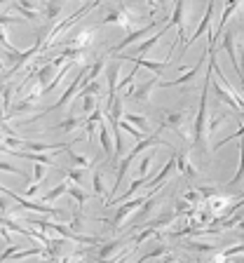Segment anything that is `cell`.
Instances as JSON below:
<instances>
[{"instance_id": "cell-37", "label": "cell", "mask_w": 244, "mask_h": 263, "mask_svg": "<svg viewBox=\"0 0 244 263\" xmlns=\"http://www.w3.org/2000/svg\"><path fill=\"white\" fill-rule=\"evenodd\" d=\"M85 170L87 167H71V170L66 172V179L71 181V183H76V186H80L82 181H85Z\"/></svg>"}, {"instance_id": "cell-9", "label": "cell", "mask_w": 244, "mask_h": 263, "mask_svg": "<svg viewBox=\"0 0 244 263\" xmlns=\"http://www.w3.org/2000/svg\"><path fill=\"white\" fill-rule=\"evenodd\" d=\"M160 85V78H153V80H146L141 82V85H136V87H129L127 89L125 97H132L134 101H139V104H146L148 99H151V92Z\"/></svg>"}, {"instance_id": "cell-13", "label": "cell", "mask_w": 244, "mask_h": 263, "mask_svg": "<svg viewBox=\"0 0 244 263\" xmlns=\"http://www.w3.org/2000/svg\"><path fill=\"white\" fill-rule=\"evenodd\" d=\"M118 73H120L118 61H113V64L106 66V82H108V104H106V108L118 99Z\"/></svg>"}, {"instance_id": "cell-49", "label": "cell", "mask_w": 244, "mask_h": 263, "mask_svg": "<svg viewBox=\"0 0 244 263\" xmlns=\"http://www.w3.org/2000/svg\"><path fill=\"white\" fill-rule=\"evenodd\" d=\"M193 207H195V204H190L185 197H179V200H176V209H174V212H176V214H188Z\"/></svg>"}, {"instance_id": "cell-3", "label": "cell", "mask_w": 244, "mask_h": 263, "mask_svg": "<svg viewBox=\"0 0 244 263\" xmlns=\"http://www.w3.org/2000/svg\"><path fill=\"white\" fill-rule=\"evenodd\" d=\"M3 195H10V200H14L19 207L28 209V212H38V214H47V216H57V219H66V212H61V209L57 207H45V204H38V202H31L28 197H22V195H16V193H12L10 188H3Z\"/></svg>"}, {"instance_id": "cell-30", "label": "cell", "mask_w": 244, "mask_h": 263, "mask_svg": "<svg viewBox=\"0 0 244 263\" xmlns=\"http://www.w3.org/2000/svg\"><path fill=\"white\" fill-rule=\"evenodd\" d=\"M160 38H162V35H160V33H155V35H151V38H148V40H143V43L134 49V54H132V57H146L148 52H151V49L160 43Z\"/></svg>"}, {"instance_id": "cell-33", "label": "cell", "mask_w": 244, "mask_h": 263, "mask_svg": "<svg viewBox=\"0 0 244 263\" xmlns=\"http://www.w3.org/2000/svg\"><path fill=\"white\" fill-rule=\"evenodd\" d=\"M3 226H5L7 230H14V233H22V235H26L28 240H33V230H26V228H22V226L16 223V221H12L7 214H3Z\"/></svg>"}, {"instance_id": "cell-21", "label": "cell", "mask_w": 244, "mask_h": 263, "mask_svg": "<svg viewBox=\"0 0 244 263\" xmlns=\"http://www.w3.org/2000/svg\"><path fill=\"white\" fill-rule=\"evenodd\" d=\"M122 113H125V106H122V99H115L113 104L106 108V118H108L110 122V129H118L120 127V118H122Z\"/></svg>"}, {"instance_id": "cell-5", "label": "cell", "mask_w": 244, "mask_h": 263, "mask_svg": "<svg viewBox=\"0 0 244 263\" xmlns=\"http://www.w3.org/2000/svg\"><path fill=\"white\" fill-rule=\"evenodd\" d=\"M185 120H188V110H167L164 120L160 122V129H174L181 137H188L185 132Z\"/></svg>"}, {"instance_id": "cell-8", "label": "cell", "mask_w": 244, "mask_h": 263, "mask_svg": "<svg viewBox=\"0 0 244 263\" xmlns=\"http://www.w3.org/2000/svg\"><path fill=\"white\" fill-rule=\"evenodd\" d=\"M183 14H185V0H176V7H174V12H172V19L167 22V26H164V28H160V35H164L169 28L179 26V40L185 38V28H183L185 19H183ZM172 49H174V47H172ZM172 49H169V52H172Z\"/></svg>"}, {"instance_id": "cell-36", "label": "cell", "mask_w": 244, "mask_h": 263, "mask_svg": "<svg viewBox=\"0 0 244 263\" xmlns=\"http://www.w3.org/2000/svg\"><path fill=\"white\" fill-rule=\"evenodd\" d=\"M125 120H129L134 127H139V129L143 132V134H151L148 132V118H143V115H134V113H127L125 115Z\"/></svg>"}, {"instance_id": "cell-24", "label": "cell", "mask_w": 244, "mask_h": 263, "mask_svg": "<svg viewBox=\"0 0 244 263\" xmlns=\"http://www.w3.org/2000/svg\"><path fill=\"white\" fill-rule=\"evenodd\" d=\"M162 202V197H155V195H151L146 200V202L141 204V212H139V216H136V221H134V228H141V223H146V219H148V214L155 209V204H160Z\"/></svg>"}, {"instance_id": "cell-10", "label": "cell", "mask_w": 244, "mask_h": 263, "mask_svg": "<svg viewBox=\"0 0 244 263\" xmlns=\"http://www.w3.org/2000/svg\"><path fill=\"white\" fill-rule=\"evenodd\" d=\"M174 170H176V155H172V158L167 160V164H164L162 170H160V174H158V176H153V179L146 183L148 195H155V193H158V186H162L164 181H167L169 176L174 174Z\"/></svg>"}, {"instance_id": "cell-16", "label": "cell", "mask_w": 244, "mask_h": 263, "mask_svg": "<svg viewBox=\"0 0 244 263\" xmlns=\"http://www.w3.org/2000/svg\"><path fill=\"white\" fill-rule=\"evenodd\" d=\"M139 155H141V153H139L136 148H132V151H129V155H125V158L120 160V164H118V174H115V186H113V193L120 188V183H122V179H125V176H127V172H129L132 162H134V160L139 158Z\"/></svg>"}, {"instance_id": "cell-14", "label": "cell", "mask_w": 244, "mask_h": 263, "mask_svg": "<svg viewBox=\"0 0 244 263\" xmlns=\"http://www.w3.org/2000/svg\"><path fill=\"white\" fill-rule=\"evenodd\" d=\"M43 47H45V38H38V40H35V45H33V47H28L26 52H22V57H19V61H16V64L10 68V73H5V78H7V76L12 78L16 71H22V68H24V64H26V61H31L33 57L38 54V52H40V49H43Z\"/></svg>"}, {"instance_id": "cell-26", "label": "cell", "mask_w": 244, "mask_h": 263, "mask_svg": "<svg viewBox=\"0 0 244 263\" xmlns=\"http://www.w3.org/2000/svg\"><path fill=\"white\" fill-rule=\"evenodd\" d=\"M242 181H244V137H239V170H237V174L228 181V188H235L237 183H242Z\"/></svg>"}, {"instance_id": "cell-15", "label": "cell", "mask_w": 244, "mask_h": 263, "mask_svg": "<svg viewBox=\"0 0 244 263\" xmlns=\"http://www.w3.org/2000/svg\"><path fill=\"white\" fill-rule=\"evenodd\" d=\"M212 87H214V94H216V99H221V101H226V104H228L233 110H237V113H239V118H244V108H242V104H239L237 99L233 97V92H228V89H223V85H221V82H212Z\"/></svg>"}, {"instance_id": "cell-28", "label": "cell", "mask_w": 244, "mask_h": 263, "mask_svg": "<svg viewBox=\"0 0 244 263\" xmlns=\"http://www.w3.org/2000/svg\"><path fill=\"white\" fill-rule=\"evenodd\" d=\"M73 143H76V141H71V143H68V146L64 148V153L68 155V160H71V164H73V167H89V160H87L85 155L76 153V151H73Z\"/></svg>"}, {"instance_id": "cell-57", "label": "cell", "mask_w": 244, "mask_h": 263, "mask_svg": "<svg viewBox=\"0 0 244 263\" xmlns=\"http://www.w3.org/2000/svg\"><path fill=\"white\" fill-rule=\"evenodd\" d=\"M146 5L151 7V10H155V7H158V0H146Z\"/></svg>"}, {"instance_id": "cell-35", "label": "cell", "mask_w": 244, "mask_h": 263, "mask_svg": "<svg viewBox=\"0 0 244 263\" xmlns=\"http://www.w3.org/2000/svg\"><path fill=\"white\" fill-rule=\"evenodd\" d=\"M68 195L73 197V200H76V207L80 209V207H85V202H87V193H82L80 191V186H76V183H71V188H68Z\"/></svg>"}, {"instance_id": "cell-2", "label": "cell", "mask_w": 244, "mask_h": 263, "mask_svg": "<svg viewBox=\"0 0 244 263\" xmlns=\"http://www.w3.org/2000/svg\"><path fill=\"white\" fill-rule=\"evenodd\" d=\"M87 71H89L87 66H80V68H78V73H76V76H73V82H71V85H68V89H66V92L59 97V101H54V104H52V106H47V108H45L43 113H38V115H35V118H31V120H28V122H35V120H40V118H45V115H49V113H54V110L64 108V106H66V104H68V101H71V99H73V94H76V92H80V87H82V80H85Z\"/></svg>"}, {"instance_id": "cell-23", "label": "cell", "mask_w": 244, "mask_h": 263, "mask_svg": "<svg viewBox=\"0 0 244 263\" xmlns=\"http://www.w3.org/2000/svg\"><path fill=\"white\" fill-rule=\"evenodd\" d=\"M103 113L106 110H101V108H97L94 113H89L85 118V132H87V141H92V137H94V132H99V125H101V120H103Z\"/></svg>"}, {"instance_id": "cell-55", "label": "cell", "mask_w": 244, "mask_h": 263, "mask_svg": "<svg viewBox=\"0 0 244 263\" xmlns=\"http://www.w3.org/2000/svg\"><path fill=\"white\" fill-rule=\"evenodd\" d=\"M3 240H5V245H14V242H12V237L7 235V228H5V226H3Z\"/></svg>"}, {"instance_id": "cell-29", "label": "cell", "mask_w": 244, "mask_h": 263, "mask_svg": "<svg viewBox=\"0 0 244 263\" xmlns=\"http://www.w3.org/2000/svg\"><path fill=\"white\" fill-rule=\"evenodd\" d=\"M80 125H85V118H80V115H68L66 120H61L59 125H54L52 129H66V132H73V129H78Z\"/></svg>"}, {"instance_id": "cell-39", "label": "cell", "mask_w": 244, "mask_h": 263, "mask_svg": "<svg viewBox=\"0 0 244 263\" xmlns=\"http://www.w3.org/2000/svg\"><path fill=\"white\" fill-rule=\"evenodd\" d=\"M239 254H244V245L228 247V249H223V252L214 254V258H216V261H223V258H233V256H239Z\"/></svg>"}, {"instance_id": "cell-32", "label": "cell", "mask_w": 244, "mask_h": 263, "mask_svg": "<svg viewBox=\"0 0 244 263\" xmlns=\"http://www.w3.org/2000/svg\"><path fill=\"white\" fill-rule=\"evenodd\" d=\"M31 106H33V101L31 99H26V101H22V104H16V106H12L10 110H7L5 115H3V120H12V118H16V115H22L24 110H31Z\"/></svg>"}, {"instance_id": "cell-20", "label": "cell", "mask_w": 244, "mask_h": 263, "mask_svg": "<svg viewBox=\"0 0 244 263\" xmlns=\"http://www.w3.org/2000/svg\"><path fill=\"white\" fill-rule=\"evenodd\" d=\"M10 155H16V158H24V160H33V162H43L47 164V167H52V170H59L57 167V162L52 160V155H47L43 151V153H24V151H7Z\"/></svg>"}, {"instance_id": "cell-44", "label": "cell", "mask_w": 244, "mask_h": 263, "mask_svg": "<svg viewBox=\"0 0 244 263\" xmlns=\"http://www.w3.org/2000/svg\"><path fill=\"white\" fill-rule=\"evenodd\" d=\"M92 186H94V195L103 197V193H106V188H103V174H101V170H97V172H94V176H92Z\"/></svg>"}, {"instance_id": "cell-38", "label": "cell", "mask_w": 244, "mask_h": 263, "mask_svg": "<svg viewBox=\"0 0 244 263\" xmlns=\"http://www.w3.org/2000/svg\"><path fill=\"white\" fill-rule=\"evenodd\" d=\"M169 254V245H158V247H153L148 254H143L141 261H151V258H162Z\"/></svg>"}, {"instance_id": "cell-50", "label": "cell", "mask_w": 244, "mask_h": 263, "mask_svg": "<svg viewBox=\"0 0 244 263\" xmlns=\"http://www.w3.org/2000/svg\"><path fill=\"white\" fill-rule=\"evenodd\" d=\"M0 170H3V172H10V174H16V176H22V179H26V181H28V174H24L22 170H16L14 164L5 162V160H3V164H0Z\"/></svg>"}, {"instance_id": "cell-17", "label": "cell", "mask_w": 244, "mask_h": 263, "mask_svg": "<svg viewBox=\"0 0 244 263\" xmlns=\"http://www.w3.org/2000/svg\"><path fill=\"white\" fill-rule=\"evenodd\" d=\"M92 40H94V28H82L80 33H76V35H71V38H66V45L64 47H82V49H87L89 45H92Z\"/></svg>"}, {"instance_id": "cell-47", "label": "cell", "mask_w": 244, "mask_h": 263, "mask_svg": "<svg viewBox=\"0 0 244 263\" xmlns=\"http://www.w3.org/2000/svg\"><path fill=\"white\" fill-rule=\"evenodd\" d=\"M122 127H125V129L129 132V134L136 139V141H141V139H146V137H148V134H143V132L139 129V127H134V125H132L129 120H122Z\"/></svg>"}, {"instance_id": "cell-45", "label": "cell", "mask_w": 244, "mask_h": 263, "mask_svg": "<svg viewBox=\"0 0 244 263\" xmlns=\"http://www.w3.org/2000/svg\"><path fill=\"white\" fill-rule=\"evenodd\" d=\"M103 71V61L99 59L97 64H92L89 66V71H87V76H85V82H82V85H87V82H92V80H97V76L99 73Z\"/></svg>"}, {"instance_id": "cell-25", "label": "cell", "mask_w": 244, "mask_h": 263, "mask_svg": "<svg viewBox=\"0 0 244 263\" xmlns=\"http://www.w3.org/2000/svg\"><path fill=\"white\" fill-rule=\"evenodd\" d=\"M176 167H179V174L188 176V179H193V176L197 174V170L193 167V164H190V160H188V155H185V153L176 155Z\"/></svg>"}, {"instance_id": "cell-6", "label": "cell", "mask_w": 244, "mask_h": 263, "mask_svg": "<svg viewBox=\"0 0 244 263\" xmlns=\"http://www.w3.org/2000/svg\"><path fill=\"white\" fill-rule=\"evenodd\" d=\"M204 61H209V49L204 52V57H200L197 59V64L190 68V71H185L183 76L174 78V80H160V87H179V85H190V82L197 80V73H200V68L204 66Z\"/></svg>"}, {"instance_id": "cell-11", "label": "cell", "mask_w": 244, "mask_h": 263, "mask_svg": "<svg viewBox=\"0 0 244 263\" xmlns=\"http://www.w3.org/2000/svg\"><path fill=\"white\" fill-rule=\"evenodd\" d=\"M148 197H151V195H146V197H136V200H125V204H122V207H120L118 212L113 214V221H110V223H113V228L118 230L120 226H122V221H125L136 207H141V204L146 202Z\"/></svg>"}, {"instance_id": "cell-58", "label": "cell", "mask_w": 244, "mask_h": 263, "mask_svg": "<svg viewBox=\"0 0 244 263\" xmlns=\"http://www.w3.org/2000/svg\"><path fill=\"white\" fill-rule=\"evenodd\" d=\"M167 3H169V0H158V5H160V7H164Z\"/></svg>"}, {"instance_id": "cell-46", "label": "cell", "mask_w": 244, "mask_h": 263, "mask_svg": "<svg viewBox=\"0 0 244 263\" xmlns=\"http://www.w3.org/2000/svg\"><path fill=\"white\" fill-rule=\"evenodd\" d=\"M82 110H85V118L89 113H94V110H97V97H94V94H87V97H82Z\"/></svg>"}, {"instance_id": "cell-7", "label": "cell", "mask_w": 244, "mask_h": 263, "mask_svg": "<svg viewBox=\"0 0 244 263\" xmlns=\"http://www.w3.org/2000/svg\"><path fill=\"white\" fill-rule=\"evenodd\" d=\"M214 7H216V0H209L207 3V10H204V16H202V22H200V26L193 31V35L190 38H185V43H183V52L181 54H185V49L190 47V45L195 43L197 38H202V33H207V31H212V19H214Z\"/></svg>"}, {"instance_id": "cell-42", "label": "cell", "mask_w": 244, "mask_h": 263, "mask_svg": "<svg viewBox=\"0 0 244 263\" xmlns=\"http://www.w3.org/2000/svg\"><path fill=\"white\" fill-rule=\"evenodd\" d=\"M14 10L19 12V14L24 16V19H28V22H38V19H40L38 10H31V7H24L22 3H16V5H14Z\"/></svg>"}, {"instance_id": "cell-31", "label": "cell", "mask_w": 244, "mask_h": 263, "mask_svg": "<svg viewBox=\"0 0 244 263\" xmlns=\"http://www.w3.org/2000/svg\"><path fill=\"white\" fill-rule=\"evenodd\" d=\"M68 188H71V181H61L59 186H54L49 193H45L43 195V202H54L59 195H64V193H68Z\"/></svg>"}, {"instance_id": "cell-43", "label": "cell", "mask_w": 244, "mask_h": 263, "mask_svg": "<svg viewBox=\"0 0 244 263\" xmlns=\"http://www.w3.org/2000/svg\"><path fill=\"white\" fill-rule=\"evenodd\" d=\"M228 118H230L228 113H221V115H216V118H212V120H209V125H207V134H216L218 127L228 120Z\"/></svg>"}, {"instance_id": "cell-12", "label": "cell", "mask_w": 244, "mask_h": 263, "mask_svg": "<svg viewBox=\"0 0 244 263\" xmlns=\"http://www.w3.org/2000/svg\"><path fill=\"white\" fill-rule=\"evenodd\" d=\"M155 26H158V22L153 19V22L148 24V26H141V28H136V31H132L129 35H127V38L122 40V43H120V45H115V47L110 49V52H113V54H118V52H122V49H127V47H129V45H134L136 40H141L143 35H146V33H151Z\"/></svg>"}, {"instance_id": "cell-19", "label": "cell", "mask_w": 244, "mask_h": 263, "mask_svg": "<svg viewBox=\"0 0 244 263\" xmlns=\"http://www.w3.org/2000/svg\"><path fill=\"white\" fill-rule=\"evenodd\" d=\"M122 61H134L136 66H143V68H148V71H153L155 76H162L164 68H167V61L164 64H160V61H151V59H141V57H120Z\"/></svg>"}, {"instance_id": "cell-56", "label": "cell", "mask_w": 244, "mask_h": 263, "mask_svg": "<svg viewBox=\"0 0 244 263\" xmlns=\"http://www.w3.org/2000/svg\"><path fill=\"white\" fill-rule=\"evenodd\" d=\"M35 193H38V186H31V188H26V197H35Z\"/></svg>"}, {"instance_id": "cell-48", "label": "cell", "mask_w": 244, "mask_h": 263, "mask_svg": "<svg viewBox=\"0 0 244 263\" xmlns=\"http://www.w3.org/2000/svg\"><path fill=\"white\" fill-rule=\"evenodd\" d=\"M45 174H47V164L35 162V167H33V179H35V183H40V181L45 179Z\"/></svg>"}, {"instance_id": "cell-22", "label": "cell", "mask_w": 244, "mask_h": 263, "mask_svg": "<svg viewBox=\"0 0 244 263\" xmlns=\"http://www.w3.org/2000/svg\"><path fill=\"white\" fill-rule=\"evenodd\" d=\"M242 5V0H226V10H223V14H221V24L216 26V31H214V38H218L223 33V28H226V24H228V19L237 12V7Z\"/></svg>"}, {"instance_id": "cell-27", "label": "cell", "mask_w": 244, "mask_h": 263, "mask_svg": "<svg viewBox=\"0 0 244 263\" xmlns=\"http://www.w3.org/2000/svg\"><path fill=\"white\" fill-rule=\"evenodd\" d=\"M120 247H122V242H120V240L106 242V245H103V247H99V252H97V258H101V261H108V258H113V254L118 252Z\"/></svg>"}, {"instance_id": "cell-4", "label": "cell", "mask_w": 244, "mask_h": 263, "mask_svg": "<svg viewBox=\"0 0 244 263\" xmlns=\"http://www.w3.org/2000/svg\"><path fill=\"white\" fill-rule=\"evenodd\" d=\"M132 22H134V14H132L129 5L113 7V10H110L108 14L101 19L103 26H108V24H115V26H120L122 31H127V33H132Z\"/></svg>"}, {"instance_id": "cell-34", "label": "cell", "mask_w": 244, "mask_h": 263, "mask_svg": "<svg viewBox=\"0 0 244 263\" xmlns=\"http://www.w3.org/2000/svg\"><path fill=\"white\" fill-rule=\"evenodd\" d=\"M61 3L59 0H45V14H47V22H54L61 12Z\"/></svg>"}, {"instance_id": "cell-40", "label": "cell", "mask_w": 244, "mask_h": 263, "mask_svg": "<svg viewBox=\"0 0 244 263\" xmlns=\"http://www.w3.org/2000/svg\"><path fill=\"white\" fill-rule=\"evenodd\" d=\"M181 197H185V200H188L190 204H195V207H200V204H204V200H207V197H204V193H202L200 188H197V191H185Z\"/></svg>"}, {"instance_id": "cell-18", "label": "cell", "mask_w": 244, "mask_h": 263, "mask_svg": "<svg viewBox=\"0 0 244 263\" xmlns=\"http://www.w3.org/2000/svg\"><path fill=\"white\" fill-rule=\"evenodd\" d=\"M99 139H101V148L106 155H115V139H113V129L101 120L99 125Z\"/></svg>"}, {"instance_id": "cell-51", "label": "cell", "mask_w": 244, "mask_h": 263, "mask_svg": "<svg viewBox=\"0 0 244 263\" xmlns=\"http://www.w3.org/2000/svg\"><path fill=\"white\" fill-rule=\"evenodd\" d=\"M239 137H244V125H242V127H239V129H237V132H235L233 137H228V139H223V141H218V143H216V148H214V151H218V148H223V146H226V143L235 141V139H239Z\"/></svg>"}, {"instance_id": "cell-53", "label": "cell", "mask_w": 244, "mask_h": 263, "mask_svg": "<svg viewBox=\"0 0 244 263\" xmlns=\"http://www.w3.org/2000/svg\"><path fill=\"white\" fill-rule=\"evenodd\" d=\"M151 155H146V158L141 160V167H139V174H148V172H151Z\"/></svg>"}, {"instance_id": "cell-54", "label": "cell", "mask_w": 244, "mask_h": 263, "mask_svg": "<svg viewBox=\"0 0 244 263\" xmlns=\"http://www.w3.org/2000/svg\"><path fill=\"white\" fill-rule=\"evenodd\" d=\"M19 3H22L24 7H31V10H35V7H38V3H35V0H19Z\"/></svg>"}, {"instance_id": "cell-52", "label": "cell", "mask_w": 244, "mask_h": 263, "mask_svg": "<svg viewBox=\"0 0 244 263\" xmlns=\"http://www.w3.org/2000/svg\"><path fill=\"white\" fill-rule=\"evenodd\" d=\"M10 99H12V87L5 82V89H3V106H5V113L10 110Z\"/></svg>"}, {"instance_id": "cell-1", "label": "cell", "mask_w": 244, "mask_h": 263, "mask_svg": "<svg viewBox=\"0 0 244 263\" xmlns=\"http://www.w3.org/2000/svg\"><path fill=\"white\" fill-rule=\"evenodd\" d=\"M212 73H214V66L209 61V68L204 73V89H202V97H200V108H197V118L193 122V146L202 148L207 151V97H209V87H212Z\"/></svg>"}, {"instance_id": "cell-41", "label": "cell", "mask_w": 244, "mask_h": 263, "mask_svg": "<svg viewBox=\"0 0 244 263\" xmlns=\"http://www.w3.org/2000/svg\"><path fill=\"white\" fill-rule=\"evenodd\" d=\"M101 92V82L99 80H92V82H87V85H82L80 87V92H78V97H87V94H94V97H97V94Z\"/></svg>"}]
</instances>
